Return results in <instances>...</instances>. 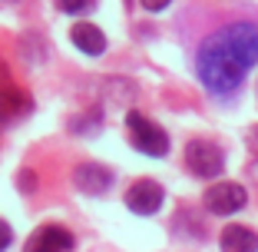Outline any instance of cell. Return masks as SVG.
Instances as JSON below:
<instances>
[{
  "label": "cell",
  "mask_w": 258,
  "mask_h": 252,
  "mask_svg": "<svg viewBox=\"0 0 258 252\" xmlns=\"http://www.w3.org/2000/svg\"><path fill=\"white\" fill-rule=\"evenodd\" d=\"M219 242H222V252H258V236L248 226H228Z\"/></svg>",
  "instance_id": "cell-9"
},
{
  "label": "cell",
  "mask_w": 258,
  "mask_h": 252,
  "mask_svg": "<svg viewBox=\"0 0 258 252\" xmlns=\"http://www.w3.org/2000/svg\"><path fill=\"white\" fill-rule=\"evenodd\" d=\"M126 126H129V143L136 146L139 153L146 156H166L169 153V136L162 126H156L152 120H146L143 113H133L126 116Z\"/></svg>",
  "instance_id": "cell-2"
},
{
  "label": "cell",
  "mask_w": 258,
  "mask_h": 252,
  "mask_svg": "<svg viewBox=\"0 0 258 252\" xmlns=\"http://www.w3.org/2000/svg\"><path fill=\"white\" fill-rule=\"evenodd\" d=\"M73 186L86 196H99V192H106L113 186V173L106 166H99V163H80L73 169Z\"/></svg>",
  "instance_id": "cell-6"
},
{
  "label": "cell",
  "mask_w": 258,
  "mask_h": 252,
  "mask_svg": "<svg viewBox=\"0 0 258 252\" xmlns=\"http://www.w3.org/2000/svg\"><path fill=\"white\" fill-rule=\"evenodd\" d=\"M248 203V192L238 183H215L205 189V209L215 216H232Z\"/></svg>",
  "instance_id": "cell-4"
},
{
  "label": "cell",
  "mask_w": 258,
  "mask_h": 252,
  "mask_svg": "<svg viewBox=\"0 0 258 252\" xmlns=\"http://www.w3.org/2000/svg\"><path fill=\"white\" fill-rule=\"evenodd\" d=\"M185 166H189V173L199 176V179H215V176L225 169V156H222V149L215 143H209V139H192V143L185 146Z\"/></svg>",
  "instance_id": "cell-3"
},
{
  "label": "cell",
  "mask_w": 258,
  "mask_h": 252,
  "mask_svg": "<svg viewBox=\"0 0 258 252\" xmlns=\"http://www.w3.org/2000/svg\"><path fill=\"white\" fill-rule=\"evenodd\" d=\"M126 206L133 209L136 216L159 213V206H162V186L156 183V179H139V183H133V186H129V192H126Z\"/></svg>",
  "instance_id": "cell-5"
},
{
  "label": "cell",
  "mask_w": 258,
  "mask_h": 252,
  "mask_svg": "<svg viewBox=\"0 0 258 252\" xmlns=\"http://www.w3.org/2000/svg\"><path fill=\"white\" fill-rule=\"evenodd\" d=\"M70 40H73V46L80 54H90V57H99L106 50V37H103V30L93 27V23H76L73 30H70Z\"/></svg>",
  "instance_id": "cell-8"
},
{
  "label": "cell",
  "mask_w": 258,
  "mask_h": 252,
  "mask_svg": "<svg viewBox=\"0 0 258 252\" xmlns=\"http://www.w3.org/2000/svg\"><path fill=\"white\" fill-rule=\"evenodd\" d=\"M93 0H56V7L63 10V14H80V10H86Z\"/></svg>",
  "instance_id": "cell-10"
},
{
  "label": "cell",
  "mask_w": 258,
  "mask_h": 252,
  "mask_svg": "<svg viewBox=\"0 0 258 252\" xmlns=\"http://www.w3.org/2000/svg\"><path fill=\"white\" fill-rule=\"evenodd\" d=\"M10 242H14V229H10L7 222L0 219V252H4V249H10Z\"/></svg>",
  "instance_id": "cell-11"
},
{
  "label": "cell",
  "mask_w": 258,
  "mask_h": 252,
  "mask_svg": "<svg viewBox=\"0 0 258 252\" xmlns=\"http://www.w3.org/2000/svg\"><path fill=\"white\" fill-rule=\"evenodd\" d=\"M73 242L76 239L70 229H63V226H43V229H37L30 236V242H27L23 252H70Z\"/></svg>",
  "instance_id": "cell-7"
},
{
  "label": "cell",
  "mask_w": 258,
  "mask_h": 252,
  "mask_svg": "<svg viewBox=\"0 0 258 252\" xmlns=\"http://www.w3.org/2000/svg\"><path fill=\"white\" fill-rule=\"evenodd\" d=\"M255 63H258V27L255 23H228L199 46L196 73L209 93L228 96L242 86L245 73Z\"/></svg>",
  "instance_id": "cell-1"
},
{
  "label": "cell",
  "mask_w": 258,
  "mask_h": 252,
  "mask_svg": "<svg viewBox=\"0 0 258 252\" xmlns=\"http://www.w3.org/2000/svg\"><path fill=\"white\" fill-rule=\"evenodd\" d=\"M248 146H251V149H255V153H258V126H255V130L248 133Z\"/></svg>",
  "instance_id": "cell-13"
},
{
  "label": "cell",
  "mask_w": 258,
  "mask_h": 252,
  "mask_svg": "<svg viewBox=\"0 0 258 252\" xmlns=\"http://www.w3.org/2000/svg\"><path fill=\"white\" fill-rule=\"evenodd\" d=\"M139 4H143L146 10H152V14H159V10H166L172 0H139Z\"/></svg>",
  "instance_id": "cell-12"
}]
</instances>
